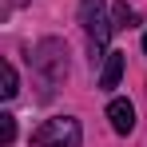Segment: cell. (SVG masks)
Segmentation results:
<instances>
[{"instance_id": "1", "label": "cell", "mask_w": 147, "mask_h": 147, "mask_svg": "<svg viewBox=\"0 0 147 147\" xmlns=\"http://www.w3.org/2000/svg\"><path fill=\"white\" fill-rule=\"evenodd\" d=\"M80 24H84V32H88V40H92V64L96 60H103L107 56V40H111V32H115V24L107 20V4L103 0H80Z\"/></svg>"}, {"instance_id": "2", "label": "cell", "mask_w": 147, "mask_h": 147, "mask_svg": "<svg viewBox=\"0 0 147 147\" xmlns=\"http://www.w3.org/2000/svg\"><path fill=\"white\" fill-rule=\"evenodd\" d=\"M80 143H84V131H80V119L72 115L44 119L40 131L32 135V147H80Z\"/></svg>"}, {"instance_id": "3", "label": "cell", "mask_w": 147, "mask_h": 147, "mask_svg": "<svg viewBox=\"0 0 147 147\" xmlns=\"http://www.w3.org/2000/svg\"><path fill=\"white\" fill-rule=\"evenodd\" d=\"M32 68L48 84H60L68 76V48H64V40H40L36 52H32Z\"/></svg>"}, {"instance_id": "4", "label": "cell", "mask_w": 147, "mask_h": 147, "mask_svg": "<svg viewBox=\"0 0 147 147\" xmlns=\"http://www.w3.org/2000/svg\"><path fill=\"white\" fill-rule=\"evenodd\" d=\"M107 119H111L115 135H131L135 131V103L131 99H111L107 103Z\"/></svg>"}, {"instance_id": "5", "label": "cell", "mask_w": 147, "mask_h": 147, "mask_svg": "<svg viewBox=\"0 0 147 147\" xmlns=\"http://www.w3.org/2000/svg\"><path fill=\"white\" fill-rule=\"evenodd\" d=\"M123 64H127V56H123V52H107V56H103V68H99V88H103V92L119 88Z\"/></svg>"}, {"instance_id": "6", "label": "cell", "mask_w": 147, "mask_h": 147, "mask_svg": "<svg viewBox=\"0 0 147 147\" xmlns=\"http://www.w3.org/2000/svg\"><path fill=\"white\" fill-rule=\"evenodd\" d=\"M135 20H139L135 8H127V0H115V8H111V24H115V32H119V28H131Z\"/></svg>"}, {"instance_id": "7", "label": "cell", "mask_w": 147, "mask_h": 147, "mask_svg": "<svg viewBox=\"0 0 147 147\" xmlns=\"http://www.w3.org/2000/svg\"><path fill=\"white\" fill-rule=\"evenodd\" d=\"M0 72H4V88H0V96H4V99H12L16 92H20V76H16V68H12L8 60L0 64Z\"/></svg>"}, {"instance_id": "8", "label": "cell", "mask_w": 147, "mask_h": 147, "mask_svg": "<svg viewBox=\"0 0 147 147\" xmlns=\"http://www.w3.org/2000/svg\"><path fill=\"white\" fill-rule=\"evenodd\" d=\"M0 143H4V147L16 143V115H8V111L0 115Z\"/></svg>"}, {"instance_id": "9", "label": "cell", "mask_w": 147, "mask_h": 147, "mask_svg": "<svg viewBox=\"0 0 147 147\" xmlns=\"http://www.w3.org/2000/svg\"><path fill=\"white\" fill-rule=\"evenodd\" d=\"M143 52H147V32H143Z\"/></svg>"}, {"instance_id": "10", "label": "cell", "mask_w": 147, "mask_h": 147, "mask_svg": "<svg viewBox=\"0 0 147 147\" xmlns=\"http://www.w3.org/2000/svg\"><path fill=\"white\" fill-rule=\"evenodd\" d=\"M12 4H24V0H12Z\"/></svg>"}]
</instances>
